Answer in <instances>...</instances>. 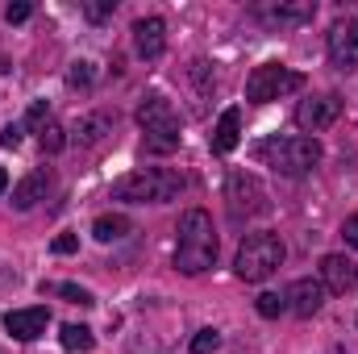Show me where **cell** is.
<instances>
[{
    "label": "cell",
    "instance_id": "1",
    "mask_svg": "<svg viewBox=\"0 0 358 354\" xmlns=\"http://www.w3.org/2000/svg\"><path fill=\"white\" fill-rule=\"evenodd\" d=\"M217 263V234L213 217L204 208H187L179 221V242H176V267L183 275H200Z\"/></svg>",
    "mask_w": 358,
    "mask_h": 354
},
{
    "label": "cell",
    "instance_id": "2",
    "mask_svg": "<svg viewBox=\"0 0 358 354\" xmlns=\"http://www.w3.org/2000/svg\"><path fill=\"white\" fill-rule=\"evenodd\" d=\"M179 192H183V176L171 167H138L113 183V196L129 204H167Z\"/></svg>",
    "mask_w": 358,
    "mask_h": 354
},
{
    "label": "cell",
    "instance_id": "3",
    "mask_svg": "<svg viewBox=\"0 0 358 354\" xmlns=\"http://www.w3.org/2000/svg\"><path fill=\"white\" fill-rule=\"evenodd\" d=\"M138 125H142V134H146V150H150V155H171V150H179V142H183L179 113L163 92H150V96L138 104Z\"/></svg>",
    "mask_w": 358,
    "mask_h": 354
},
{
    "label": "cell",
    "instance_id": "4",
    "mask_svg": "<svg viewBox=\"0 0 358 354\" xmlns=\"http://www.w3.org/2000/svg\"><path fill=\"white\" fill-rule=\"evenodd\" d=\"M255 155H259L267 167H275L279 176L296 179V176H308V171L321 163V142L308 138V134H287V138H267Z\"/></svg>",
    "mask_w": 358,
    "mask_h": 354
},
{
    "label": "cell",
    "instance_id": "5",
    "mask_svg": "<svg viewBox=\"0 0 358 354\" xmlns=\"http://www.w3.org/2000/svg\"><path fill=\"white\" fill-rule=\"evenodd\" d=\"M283 267V242L279 234H246L242 246H238V259H234V271L246 279V283H263L267 275H275Z\"/></svg>",
    "mask_w": 358,
    "mask_h": 354
},
{
    "label": "cell",
    "instance_id": "6",
    "mask_svg": "<svg viewBox=\"0 0 358 354\" xmlns=\"http://www.w3.org/2000/svg\"><path fill=\"white\" fill-rule=\"evenodd\" d=\"M296 88H304L300 71H292L283 63H263L246 80V100L250 104H271V100H279V96H287V92H296Z\"/></svg>",
    "mask_w": 358,
    "mask_h": 354
},
{
    "label": "cell",
    "instance_id": "7",
    "mask_svg": "<svg viewBox=\"0 0 358 354\" xmlns=\"http://www.w3.org/2000/svg\"><path fill=\"white\" fill-rule=\"evenodd\" d=\"M225 200H229V217L234 221H246V217H263L267 204V187L259 183V176L250 171H234L229 183H225Z\"/></svg>",
    "mask_w": 358,
    "mask_h": 354
},
{
    "label": "cell",
    "instance_id": "8",
    "mask_svg": "<svg viewBox=\"0 0 358 354\" xmlns=\"http://www.w3.org/2000/svg\"><path fill=\"white\" fill-rule=\"evenodd\" d=\"M325 50H329V67L338 71H355L358 67V21L346 17V21H334L329 25V38H325Z\"/></svg>",
    "mask_w": 358,
    "mask_h": 354
},
{
    "label": "cell",
    "instance_id": "9",
    "mask_svg": "<svg viewBox=\"0 0 358 354\" xmlns=\"http://www.w3.org/2000/svg\"><path fill=\"white\" fill-rule=\"evenodd\" d=\"M250 17L263 21L267 29H296V25H308V21L317 17V4H313V0H300V4H292V0H279V4H255Z\"/></svg>",
    "mask_w": 358,
    "mask_h": 354
},
{
    "label": "cell",
    "instance_id": "10",
    "mask_svg": "<svg viewBox=\"0 0 358 354\" xmlns=\"http://www.w3.org/2000/svg\"><path fill=\"white\" fill-rule=\"evenodd\" d=\"M342 96L338 92H325V96H313V100H300V108H296V125L300 129H329L338 117H342Z\"/></svg>",
    "mask_w": 358,
    "mask_h": 354
},
{
    "label": "cell",
    "instance_id": "11",
    "mask_svg": "<svg viewBox=\"0 0 358 354\" xmlns=\"http://www.w3.org/2000/svg\"><path fill=\"white\" fill-rule=\"evenodd\" d=\"M46 325H50V309H46V304L4 313V330H8L17 342H34V338H42V334H46Z\"/></svg>",
    "mask_w": 358,
    "mask_h": 354
},
{
    "label": "cell",
    "instance_id": "12",
    "mask_svg": "<svg viewBox=\"0 0 358 354\" xmlns=\"http://www.w3.org/2000/svg\"><path fill=\"white\" fill-rule=\"evenodd\" d=\"M321 304H325V283H321V279H296V283L287 288V313H296L300 321L317 317Z\"/></svg>",
    "mask_w": 358,
    "mask_h": 354
},
{
    "label": "cell",
    "instance_id": "13",
    "mask_svg": "<svg viewBox=\"0 0 358 354\" xmlns=\"http://www.w3.org/2000/svg\"><path fill=\"white\" fill-rule=\"evenodd\" d=\"M134 46L142 59H159L167 50V21L163 17H138L134 21Z\"/></svg>",
    "mask_w": 358,
    "mask_h": 354
},
{
    "label": "cell",
    "instance_id": "14",
    "mask_svg": "<svg viewBox=\"0 0 358 354\" xmlns=\"http://www.w3.org/2000/svg\"><path fill=\"white\" fill-rule=\"evenodd\" d=\"M46 187H50V167H34L29 176L13 187V208H21V213L34 208V204L46 196Z\"/></svg>",
    "mask_w": 358,
    "mask_h": 354
},
{
    "label": "cell",
    "instance_id": "15",
    "mask_svg": "<svg viewBox=\"0 0 358 354\" xmlns=\"http://www.w3.org/2000/svg\"><path fill=\"white\" fill-rule=\"evenodd\" d=\"M238 138H242V113L225 108L221 121H217V129H213V155H229L238 146Z\"/></svg>",
    "mask_w": 358,
    "mask_h": 354
},
{
    "label": "cell",
    "instance_id": "16",
    "mask_svg": "<svg viewBox=\"0 0 358 354\" xmlns=\"http://www.w3.org/2000/svg\"><path fill=\"white\" fill-rule=\"evenodd\" d=\"M355 263H346L342 255H325L321 259V279H325V288L329 292H346L350 283H355V271H350Z\"/></svg>",
    "mask_w": 358,
    "mask_h": 354
},
{
    "label": "cell",
    "instance_id": "17",
    "mask_svg": "<svg viewBox=\"0 0 358 354\" xmlns=\"http://www.w3.org/2000/svg\"><path fill=\"white\" fill-rule=\"evenodd\" d=\"M92 234H96V242H121V238L134 234V221L121 217V213H104V217L92 221Z\"/></svg>",
    "mask_w": 358,
    "mask_h": 354
},
{
    "label": "cell",
    "instance_id": "18",
    "mask_svg": "<svg viewBox=\"0 0 358 354\" xmlns=\"http://www.w3.org/2000/svg\"><path fill=\"white\" fill-rule=\"evenodd\" d=\"M113 129V121L104 117V113H92V117H84L80 125H76V134H71V142H80V146H96L104 134Z\"/></svg>",
    "mask_w": 358,
    "mask_h": 354
},
{
    "label": "cell",
    "instance_id": "19",
    "mask_svg": "<svg viewBox=\"0 0 358 354\" xmlns=\"http://www.w3.org/2000/svg\"><path fill=\"white\" fill-rule=\"evenodd\" d=\"M59 338H63V346H67V351H76V354H88L92 346H96V334H92L88 325H76V321H71V325H63V334H59Z\"/></svg>",
    "mask_w": 358,
    "mask_h": 354
},
{
    "label": "cell",
    "instance_id": "20",
    "mask_svg": "<svg viewBox=\"0 0 358 354\" xmlns=\"http://www.w3.org/2000/svg\"><path fill=\"white\" fill-rule=\"evenodd\" d=\"M38 142H42V150H46V155H59V150H63V146H67L71 138H67V129H63V125H59V121L50 117V121H46L42 129H38Z\"/></svg>",
    "mask_w": 358,
    "mask_h": 354
},
{
    "label": "cell",
    "instance_id": "21",
    "mask_svg": "<svg viewBox=\"0 0 358 354\" xmlns=\"http://www.w3.org/2000/svg\"><path fill=\"white\" fill-rule=\"evenodd\" d=\"M255 309H259V317H279V313H287V296H279V292H263L259 300H255Z\"/></svg>",
    "mask_w": 358,
    "mask_h": 354
},
{
    "label": "cell",
    "instance_id": "22",
    "mask_svg": "<svg viewBox=\"0 0 358 354\" xmlns=\"http://www.w3.org/2000/svg\"><path fill=\"white\" fill-rule=\"evenodd\" d=\"M67 84H71V88H92V84H96V67H92L88 59L71 63V71H67Z\"/></svg>",
    "mask_w": 358,
    "mask_h": 354
},
{
    "label": "cell",
    "instance_id": "23",
    "mask_svg": "<svg viewBox=\"0 0 358 354\" xmlns=\"http://www.w3.org/2000/svg\"><path fill=\"white\" fill-rule=\"evenodd\" d=\"M59 296L71 300V304H80V309H92L96 304V296H92L88 288H80V283H59Z\"/></svg>",
    "mask_w": 358,
    "mask_h": 354
},
{
    "label": "cell",
    "instance_id": "24",
    "mask_svg": "<svg viewBox=\"0 0 358 354\" xmlns=\"http://www.w3.org/2000/svg\"><path fill=\"white\" fill-rule=\"evenodd\" d=\"M221 346V334L217 330H200L196 338H192V354H213Z\"/></svg>",
    "mask_w": 358,
    "mask_h": 354
},
{
    "label": "cell",
    "instance_id": "25",
    "mask_svg": "<svg viewBox=\"0 0 358 354\" xmlns=\"http://www.w3.org/2000/svg\"><path fill=\"white\" fill-rule=\"evenodd\" d=\"M29 17H34V4H29V0H17V4L4 8V21H8V25H21V21H29Z\"/></svg>",
    "mask_w": 358,
    "mask_h": 354
},
{
    "label": "cell",
    "instance_id": "26",
    "mask_svg": "<svg viewBox=\"0 0 358 354\" xmlns=\"http://www.w3.org/2000/svg\"><path fill=\"white\" fill-rule=\"evenodd\" d=\"M84 13H88L92 21H104V17L117 13V0H92V4H84Z\"/></svg>",
    "mask_w": 358,
    "mask_h": 354
},
{
    "label": "cell",
    "instance_id": "27",
    "mask_svg": "<svg viewBox=\"0 0 358 354\" xmlns=\"http://www.w3.org/2000/svg\"><path fill=\"white\" fill-rule=\"evenodd\" d=\"M25 121H29L34 129H42V125L50 121V108H46V100H34V104H29V113H25Z\"/></svg>",
    "mask_w": 358,
    "mask_h": 354
},
{
    "label": "cell",
    "instance_id": "28",
    "mask_svg": "<svg viewBox=\"0 0 358 354\" xmlns=\"http://www.w3.org/2000/svg\"><path fill=\"white\" fill-rule=\"evenodd\" d=\"M50 250H55V255H76V250H80V238H76V234H59V238L50 242Z\"/></svg>",
    "mask_w": 358,
    "mask_h": 354
},
{
    "label": "cell",
    "instance_id": "29",
    "mask_svg": "<svg viewBox=\"0 0 358 354\" xmlns=\"http://www.w3.org/2000/svg\"><path fill=\"white\" fill-rule=\"evenodd\" d=\"M0 146H4V150H17V146H21V125H4V129H0Z\"/></svg>",
    "mask_w": 358,
    "mask_h": 354
},
{
    "label": "cell",
    "instance_id": "30",
    "mask_svg": "<svg viewBox=\"0 0 358 354\" xmlns=\"http://www.w3.org/2000/svg\"><path fill=\"white\" fill-rule=\"evenodd\" d=\"M342 238H346V246H358V217L342 221Z\"/></svg>",
    "mask_w": 358,
    "mask_h": 354
},
{
    "label": "cell",
    "instance_id": "31",
    "mask_svg": "<svg viewBox=\"0 0 358 354\" xmlns=\"http://www.w3.org/2000/svg\"><path fill=\"white\" fill-rule=\"evenodd\" d=\"M4 187H8V171H4V167H0V192H4Z\"/></svg>",
    "mask_w": 358,
    "mask_h": 354
},
{
    "label": "cell",
    "instance_id": "32",
    "mask_svg": "<svg viewBox=\"0 0 358 354\" xmlns=\"http://www.w3.org/2000/svg\"><path fill=\"white\" fill-rule=\"evenodd\" d=\"M355 279H358V267H355Z\"/></svg>",
    "mask_w": 358,
    "mask_h": 354
}]
</instances>
